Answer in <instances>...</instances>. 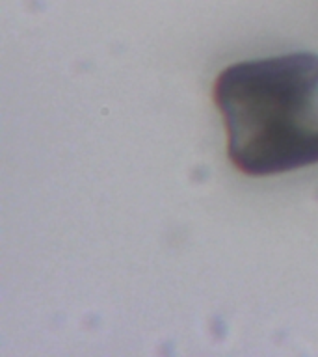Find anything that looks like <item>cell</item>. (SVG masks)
I'll return each instance as SVG.
<instances>
[{"label": "cell", "mask_w": 318, "mask_h": 357, "mask_svg": "<svg viewBox=\"0 0 318 357\" xmlns=\"http://www.w3.org/2000/svg\"><path fill=\"white\" fill-rule=\"evenodd\" d=\"M214 102L227 128V155L245 175L318 164V54L292 52L225 67Z\"/></svg>", "instance_id": "1"}]
</instances>
